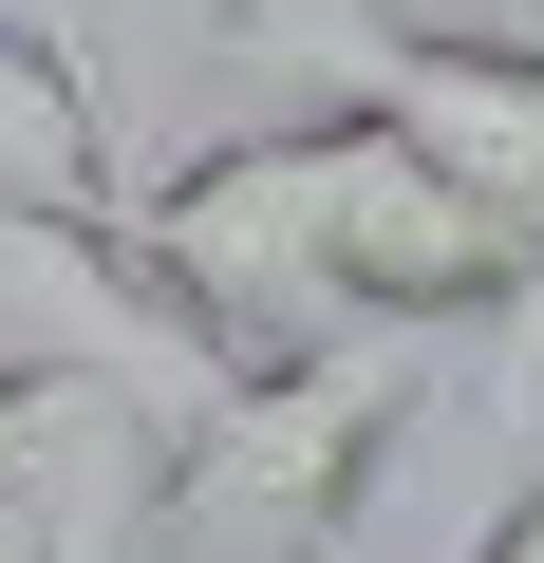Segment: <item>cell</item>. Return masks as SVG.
I'll return each mask as SVG.
<instances>
[{
	"label": "cell",
	"mask_w": 544,
	"mask_h": 563,
	"mask_svg": "<svg viewBox=\"0 0 544 563\" xmlns=\"http://www.w3.org/2000/svg\"><path fill=\"white\" fill-rule=\"evenodd\" d=\"M0 207L20 225H132L113 207V151H95V76L0 0Z\"/></svg>",
	"instance_id": "obj_5"
},
{
	"label": "cell",
	"mask_w": 544,
	"mask_h": 563,
	"mask_svg": "<svg viewBox=\"0 0 544 563\" xmlns=\"http://www.w3.org/2000/svg\"><path fill=\"white\" fill-rule=\"evenodd\" d=\"M338 282H357L376 339H469V320L525 301V225L469 207L432 151H395V132L338 113Z\"/></svg>",
	"instance_id": "obj_4"
},
{
	"label": "cell",
	"mask_w": 544,
	"mask_h": 563,
	"mask_svg": "<svg viewBox=\"0 0 544 563\" xmlns=\"http://www.w3.org/2000/svg\"><path fill=\"white\" fill-rule=\"evenodd\" d=\"M469 563H544V488H507V507H488V544H469Z\"/></svg>",
	"instance_id": "obj_6"
},
{
	"label": "cell",
	"mask_w": 544,
	"mask_h": 563,
	"mask_svg": "<svg viewBox=\"0 0 544 563\" xmlns=\"http://www.w3.org/2000/svg\"><path fill=\"white\" fill-rule=\"evenodd\" d=\"M0 563H57V526L20 507V451H0Z\"/></svg>",
	"instance_id": "obj_7"
},
{
	"label": "cell",
	"mask_w": 544,
	"mask_h": 563,
	"mask_svg": "<svg viewBox=\"0 0 544 563\" xmlns=\"http://www.w3.org/2000/svg\"><path fill=\"white\" fill-rule=\"evenodd\" d=\"M132 263L169 282V320L225 376H320L357 357V282H338V113L320 132H225L132 207Z\"/></svg>",
	"instance_id": "obj_1"
},
{
	"label": "cell",
	"mask_w": 544,
	"mask_h": 563,
	"mask_svg": "<svg viewBox=\"0 0 544 563\" xmlns=\"http://www.w3.org/2000/svg\"><path fill=\"white\" fill-rule=\"evenodd\" d=\"M225 20L282 57V76H320L357 132L432 151L469 207H507V225L544 244V38L432 20V0H225Z\"/></svg>",
	"instance_id": "obj_3"
},
{
	"label": "cell",
	"mask_w": 544,
	"mask_h": 563,
	"mask_svg": "<svg viewBox=\"0 0 544 563\" xmlns=\"http://www.w3.org/2000/svg\"><path fill=\"white\" fill-rule=\"evenodd\" d=\"M413 413H432V357L413 339H357L320 376H244L207 413L188 488H169V563H357L376 470H395Z\"/></svg>",
	"instance_id": "obj_2"
}]
</instances>
